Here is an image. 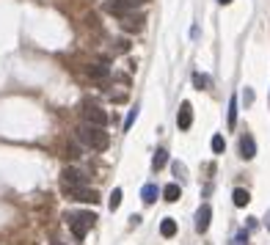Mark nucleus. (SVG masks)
Wrapping results in <instances>:
<instances>
[{
  "instance_id": "25",
  "label": "nucleus",
  "mask_w": 270,
  "mask_h": 245,
  "mask_svg": "<svg viewBox=\"0 0 270 245\" xmlns=\"http://www.w3.org/2000/svg\"><path fill=\"white\" fill-rule=\"evenodd\" d=\"M268 231H270V212H268Z\"/></svg>"
},
{
  "instance_id": "10",
  "label": "nucleus",
  "mask_w": 270,
  "mask_h": 245,
  "mask_svg": "<svg viewBox=\"0 0 270 245\" xmlns=\"http://www.w3.org/2000/svg\"><path fill=\"white\" fill-rule=\"evenodd\" d=\"M64 187H80L85 185V177H83V171H77V168H64Z\"/></svg>"
},
{
  "instance_id": "9",
  "label": "nucleus",
  "mask_w": 270,
  "mask_h": 245,
  "mask_svg": "<svg viewBox=\"0 0 270 245\" xmlns=\"http://www.w3.org/2000/svg\"><path fill=\"white\" fill-rule=\"evenodd\" d=\"M177 124H179V130H190V124H193V108H190V102H182V105H179Z\"/></svg>"
},
{
  "instance_id": "26",
  "label": "nucleus",
  "mask_w": 270,
  "mask_h": 245,
  "mask_svg": "<svg viewBox=\"0 0 270 245\" xmlns=\"http://www.w3.org/2000/svg\"><path fill=\"white\" fill-rule=\"evenodd\" d=\"M52 245H64V243H52Z\"/></svg>"
},
{
  "instance_id": "2",
  "label": "nucleus",
  "mask_w": 270,
  "mask_h": 245,
  "mask_svg": "<svg viewBox=\"0 0 270 245\" xmlns=\"http://www.w3.org/2000/svg\"><path fill=\"white\" fill-rule=\"evenodd\" d=\"M94 212H69L67 215V223H69V229H72V234L77 237V240H83L85 237V231L94 226Z\"/></svg>"
},
{
  "instance_id": "14",
  "label": "nucleus",
  "mask_w": 270,
  "mask_h": 245,
  "mask_svg": "<svg viewBox=\"0 0 270 245\" xmlns=\"http://www.w3.org/2000/svg\"><path fill=\"white\" fill-rule=\"evenodd\" d=\"M232 201H235V207H245V204L251 201V196H248V190H243V187H237L235 193H232Z\"/></svg>"
},
{
  "instance_id": "5",
  "label": "nucleus",
  "mask_w": 270,
  "mask_h": 245,
  "mask_svg": "<svg viewBox=\"0 0 270 245\" xmlns=\"http://www.w3.org/2000/svg\"><path fill=\"white\" fill-rule=\"evenodd\" d=\"M75 201H83V204H97L100 201V193L97 190H91V187H85V185H80V187H64Z\"/></svg>"
},
{
  "instance_id": "3",
  "label": "nucleus",
  "mask_w": 270,
  "mask_h": 245,
  "mask_svg": "<svg viewBox=\"0 0 270 245\" xmlns=\"http://www.w3.org/2000/svg\"><path fill=\"white\" fill-rule=\"evenodd\" d=\"M141 6V0H105L102 3V11L105 14H113V17H124L130 11H135Z\"/></svg>"
},
{
  "instance_id": "1",
  "label": "nucleus",
  "mask_w": 270,
  "mask_h": 245,
  "mask_svg": "<svg viewBox=\"0 0 270 245\" xmlns=\"http://www.w3.org/2000/svg\"><path fill=\"white\" fill-rule=\"evenodd\" d=\"M77 141L94 152H105L110 146V135L105 132V127H94V124H80L77 127Z\"/></svg>"
},
{
  "instance_id": "6",
  "label": "nucleus",
  "mask_w": 270,
  "mask_h": 245,
  "mask_svg": "<svg viewBox=\"0 0 270 245\" xmlns=\"http://www.w3.org/2000/svg\"><path fill=\"white\" fill-rule=\"evenodd\" d=\"M121 28H124L127 33H141L144 31V14H124L121 17Z\"/></svg>"
},
{
  "instance_id": "12",
  "label": "nucleus",
  "mask_w": 270,
  "mask_h": 245,
  "mask_svg": "<svg viewBox=\"0 0 270 245\" xmlns=\"http://www.w3.org/2000/svg\"><path fill=\"white\" fill-rule=\"evenodd\" d=\"M157 196H160L157 185H144V190H141V198H144V204H154V201H157Z\"/></svg>"
},
{
  "instance_id": "8",
  "label": "nucleus",
  "mask_w": 270,
  "mask_h": 245,
  "mask_svg": "<svg viewBox=\"0 0 270 245\" xmlns=\"http://www.w3.org/2000/svg\"><path fill=\"white\" fill-rule=\"evenodd\" d=\"M240 157H243V160H253V157H256V141H253L248 132L240 135Z\"/></svg>"
},
{
  "instance_id": "23",
  "label": "nucleus",
  "mask_w": 270,
  "mask_h": 245,
  "mask_svg": "<svg viewBox=\"0 0 270 245\" xmlns=\"http://www.w3.org/2000/svg\"><path fill=\"white\" fill-rule=\"evenodd\" d=\"M251 102H253V91L251 88H245V105H251Z\"/></svg>"
},
{
  "instance_id": "4",
  "label": "nucleus",
  "mask_w": 270,
  "mask_h": 245,
  "mask_svg": "<svg viewBox=\"0 0 270 245\" xmlns=\"http://www.w3.org/2000/svg\"><path fill=\"white\" fill-rule=\"evenodd\" d=\"M83 118H85V124H94V127H105V124H108V113H105L100 105H85Z\"/></svg>"
},
{
  "instance_id": "7",
  "label": "nucleus",
  "mask_w": 270,
  "mask_h": 245,
  "mask_svg": "<svg viewBox=\"0 0 270 245\" xmlns=\"http://www.w3.org/2000/svg\"><path fill=\"white\" fill-rule=\"evenodd\" d=\"M210 218H212V207L210 204H202L199 212H196V231H199V234H204V231L210 229Z\"/></svg>"
},
{
  "instance_id": "16",
  "label": "nucleus",
  "mask_w": 270,
  "mask_h": 245,
  "mask_svg": "<svg viewBox=\"0 0 270 245\" xmlns=\"http://www.w3.org/2000/svg\"><path fill=\"white\" fill-rule=\"evenodd\" d=\"M226 124H229V130L237 127V97L229 99V118H226Z\"/></svg>"
},
{
  "instance_id": "21",
  "label": "nucleus",
  "mask_w": 270,
  "mask_h": 245,
  "mask_svg": "<svg viewBox=\"0 0 270 245\" xmlns=\"http://www.w3.org/2000/svg\"><path fill=\"white\" fill-rule=\"evenodd\" d=\"M135 116H138V108H133V110H130V116H127V121H124V130H130V127H133Z\"/></svg>"
},
{
  "instance_id": "19",
  "label": "nucleus",
  "mask_w": 270,
  "mask_h": 245,
  "mask_svg": "<svg viewBox=\"0 0 270 245\" xmlns=\"http://www.w3.org/2000/svg\"><path fill=\"white\" fill-rule=\"evenodd\" d=\"M193 83H196V88H210L212 80H210V75H204V72H196V75H193Z\"/></svg>"
},
{
  "instance_id": "20",
  "label": "nucleus",
  "mask_w": 270,
  "mask_h": 245,
  "mask_svg": "<svg viewBox=\"0 0 270 245\" xmlns=\"http://www.w3.org/2000/svg\"><path fill=\"white\" fill-rule=\"evenodd\" d=\"M212 152H223V149H226V144H223V138H220V135H215V138H212Z\"/></svg>"
},
{
  "instance_id": "11",
  "label": "nucleus",
  "mask_w": 270,
  "mask_h": 245,
  "mask_svg": "<svg viewBox=\"0 0 270 245\" xmlns=\"http://www.w3.org/2000/svg\"><path fill=\"white\" fill-rule=\"evenodd\" d=\"M163 196H166V201H169V204H174V201H179V196H182V187H179L177 182H171V185L163 187Z\"/></svg>"
},
{
  "instance_id": "18",
  "label": "nucleus",
  "mask_w": 270,
  "mask_h": 245,
  "mask_svg": "<svg viewBox=\"0 0 270 245\" xmlns=\"http://www.w3.org/2000/svg\"><path fill=\"white\" fill-rule=\"evenodd\" d=\"M108 207H110V212H116L118 207H121V187H116V190L110 193V198H108Z\"/></svg>"
},
{
  "instance_id": "17",
  "label": "nucleus",
  "mask_w": 270,
  "mask_h": 245,
  "mask_svg": "<svg viewBox=\"0 0 270 245\" xmlns=\"http://www.w3.org/2000/svg\"><path fill=\"white\" fill-rule=\"evenodd\" d=\"M166 163H169V152H166V149H157V152H154V157H152V168L160 171Z\"/></svg>"
},
{
  "instance_id": "13",
  "label": "nucleus",
  "mask_w": 270,
  "mask_h": 245,
  "mask_svg": "<svg viewBox=\"0 0 270 245\" xmlns=\"http://www.w3.org/2000/svg\"><path fill=\"white\" fill-rule=\"evenodd\" d=\"M108 75H110L108 66H100V64L88 66V77H91V80H108Z\"/></svg>"
},
{
  "instance_id": "24",
  "label": "nucleus",
  "mask_w": 270,
  "mask_h": 245,
  "mask_svg": "<svg viewBox=\"0 0 270 245\" xmlns=\"http://www.w3.org/2000/svg\"><path fill=\"white\" fill-rule=\"evenodd\" d=\"M218 3H220V6H229V3H232V0H218Z\"/></svg>"
},
{
  "instance_id": "15",
  "label": "nucleus",
  "mask_w": 270,
  "mask_h": 245,
  "mask_svg": "<svg viewBox=\"0 0 270 245\" xmlns=\"http://www.w3.org/2000/svg\"><path fill=\"white\" fill-rule=\"evenodd\" d=\"M160 234L163 237H174V234H177V220H174V218L163 220V223H160Z\"/></svg>"
},
{
  "instance_id": "22",
  "label": "nucleus",
  "mask_w": 270,
  "mask_h": 245,
  "mask_svg": "<svg viewBox=\"0 0 270 245\" xmlns=\"http://www.w3.org/2000/svg\"><path fill=\"white\" fill-rule=\"evenodd\" d=\"M245 243H248V234H245V231H240V234L232 240V245H245Z\"/></svg>"
}]
</instances>
